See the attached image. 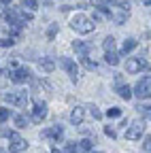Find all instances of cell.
<instances>
[{
	"instance_id": "cell-29",
	"label": "cell",
	"mask_w": 151,
	"mask_h": 153,
	"mask_svg": "<svg viewBox=\"0 0 151 153\" xmlns=\"http://www.w3.org/2000/svg\"><path fill=\"white\" fill-rule=\"evenodd\" d=\"M66 153H79V147L74 145V143H68L66 145Z\"/></svg>"
},
{
	"instance_id": "cell-35",
	"label": "cell",
	"mask_w": 151,
	"mask_h": 153,
	"mask_svg": "<svg viewBox=\"0 0 151 153\" xmlns=\"http://www.w3.org/2000/svg\"><path fill=\"white\" fill-rule=\"evenodd\" d=\"M0 153H7V151H0Z\"/></svg>"
},
{
	"instance_id": "cell-23",
	"label": "cell",
	"mask_w": 151,
	"mask_h": 153,
	"mask_svg": "<svg viewBox=\"0 0 151 153\" xmlns=\"http://www.w3.org/2000/svg\"><path fill=\"white\" fill-rule=\"evenodd\" d=\"M15 126L17 128H26L28 126V117H26V115H17V117H15Z\"/></svg>"
},
{
	"instance_id": "cell-6",
	"label": "cell",
	"mask_w": 151,
	"mask_h": 153,
	"mask_svg": "<svg viewBox=\"0 0 151 153\" xmlns=\"http://www.w3.org/2000/svg\"><path fill=\"white\" fill-rule=\"evenodd\" d=\"M143 134H145V123L134 121L132 126H128V130H126V138H128V140H138V138H143Z\"/></svg>"
},
{
	"instance_id": "cell-9",
	"label": "cell",
	"mask_w": 151,
	"mask_h": 153,
	"mask_svg": "<svg viewBox=\"0 0 151 153\" xmlns=\"http://www.w3.org/2000/svg\"><path fill=\"white\" fill-rule=\"evenodd\" d=\"M62 134H64V128H62V126H53V128H49V130H43L41 138H55V140H60Z\"/></svg>"
},
{
	"instance_id": "cell-7",
	"label": "cell",
	"mask_w": 151,
	"mask_h": 153,
	"mask_svg": "<svg viewBox=\"0 0 151 153\" xmlns=\"http://www.w3.org/2000/svg\"><path fill=\"white\" fill-rule=\"evenodd\" d=\"M9 76H11L13 83H26L30 76H32V72H30L28 68H13V70L9 72Z\"/></svg>"
},
{
	"instance_id": "cell-18",
	"label": "cell",
	"mask_w": 151,
	"mask_h": 153,
	"mask_svg": "<svg viewBox=\"0 0 151 153\" xmlns=\"http://www.w3.org/2000/svg\"><path fill=\"white\" fill-rule=\"evenodd\" d=\"M134 47H136V41H134V38H126V43H123V47H121V53H130Z\"/></svg>"
},
{
	"instance_id": "cell-13",
	"label": "cell",
	"mask_w": 151,
	"mask_h": 153,
	"mask_svg": "<svg viewBox=\"0 0 151 153\" xmlns=\"http://www.w3.org/2000/svg\"><path fill=\"white\" fill-rule=\"evenodd\" d=\"M128 17H130V11H119V13H111V19H113V22H115L117 26H121V24H126L128 22Z\"/></svg>"
},
{
	"instance_id": "cell-3",
	"label": "cell",
	"mask_w": 151,
	"mask_h": 153,
	"mask_svg": "<svg viewBox=\"0 0 151 153\" xmlns=\"http://www.w3.org/2000/svg\"><path fill=\"white\" fill-rule=\"evenodd\" d=\"M134 96H138L141 100H147L151 98V74H147L145 79H141L134 87Z\"/></svg>"
},
{
	"instance_id": "cell-15",
	"label": "cell",
	"mask_w": 151,
	"mask_h": 153,
	"mask_svg": "<svg viewBox=\"0 0 151 153\" xmlns=\"http://www.w3.org/2000/svg\"><path fill=\"white\" fill-rule=\"evenodd\" d=\"M115 91L121 96L123 100H130V98H132V87H130V85H117Z\"/></svg>"
},
{
	"instance_id": "cell-16",
	"label": "cell",
	"mask_w": 151,
	"mask_h": 153,
	"mask_svg": "<svg viewBox=\"0 0 151 153\" xmlns=\"http://www.w3.org/2000/svg\"><path fill=\"white\" fill-rule=\"evenodd\" d=\"M104 60H106V64H111V66H117V64H119V53L109 51V53H104Z\"/></svg>"
},
{
	"instance_id": "cell-1",
	"label": "cell",
	"mask_w": 151,
	"mask_h": 153,
	"mask_svg": "<svg viewBox=\"0 0 151 153\" xmlns=\"http://www.w3.org/2000/svg\"><path fill=\"white\" fill-rule=\"evenodd\" d=\"M70 28L79 34H89V32H94V22L87 15H74L70 19Z\"/></svg>"
},
{
	"instance_id": "cell-8",
	"label": "cell",
	"mask_w": 151,
	"mask_h": 153,
	"mask_svg": "<svg viewBox=\"0 0 151 153\" xmlns=\"http://www.w3.org/2000/svg\"><path fill=\"white\" fill-rule=\"evenodd\" d=\"M45 117H47V104L45 102H36L34 108H32V121L34 123H41Z\"/></svg>"
},
{
	"instance_id": "cell-25",
	"label": "cell",
	"mask_w": 151,
	"mask_h": 153,
	"mask_svg": "<svg viewBox=\"0 0 151 153\" xmlns=\"http://www.w3.org/2000/svg\"><path fill=\"white\" fill-rule=\"evenodd\" d=\"M106 115H109V117H121V108H117V106H111V108L106 111Z\"/></svg>"
},
{
	"instance_id": "cell-33",
	"label": "cell",
	"mask_w": 151,
	"mask_h": 153,
	"mask_svg": "<svg viewBox=\"0 0 151 153\" xmlns=\"http://www.w3.org/2000/svg\"><path fill=\"white\" fill-rule=\"evenodd\" d=\"M51 153H64V151H60L58 147H53V149H51Z\"/></svg>"
},
{
	"instance_id": "cell-34",
	"label": "cell",
	"mask_w": 151,
	"mask_h": 153,
	"mask_svg": "<svg viewBox=\"0 0 151 153\" xmlns=\"http://www.w3.org/2000/svg\"><path fill=\"white\" fill-rule=\"evenodd\" d=\"M0 2H2V4H7V7H9V4L13 2V0H0Z\"/></svg>"
},
{
	"instance_id": "cell-26",
	"label": "cell",
	"mask_w": 151,
	"mask_h": 153,
	"mask_svg": "<svg viewBox=\"0 0 151 153\" xmlns=\"http://www.w3.org/2000/svg\"><path fill=\"white\" fill-rule=\"evenodd\" d=\"M9 117H11V111H9V108H0V123L7 121Z\"/></svg>"
},
{
	"instance_id": "cell-31",
	"label": "cell",
	"mask_w": 151,
	"mask_h": 153,
	"mask_svg": "<svg viewBox=\"0 0 151 153\" xmlns=\"http://www.w3.org/2000/svg\"><path fill=\"white\" fill-rule=\"evenodd\" d=\"M0 136H11V130H7V128H0Z\"/></svg>"
},
{
	"instance_id": "cell-11",
	"label": "cell",
	"mask_w": 151,
	"mask_h": 153,
	"mask_svg": "<svg viewBox=\"0 0 151 153\" xmlns=\"http://www.w3.org/2000/svg\"><path fill=\"white\" fill-rule=\"evenodd\" d=\"M83 117H85V111H83V106H74V108H72V113H70V123H74V126H81Z\"/></svg>"
},
{
	"instance_id": "cell-12",
	"label": "cell",
	"mask_w": 151,
	"mask_h": 153,
	"mask_svg": "<svg viewBox=\"0 0 151 153\" xmlns=\"http://www.w3.org/2000/svg\"><path fill=\"white\" fill-rule=\"evenodd\" d=\"M72 49L77 51L81 57H87V53H89V49H91V47H89L87 43H83V41H72Z\"/></svg>"
},
{
	"instance_id": "cell-20",
	"label": "cell",
	"mask_w": 151,
	"mask_h": 153,
	"mask_svg": "<svg viewBox=\"0 0 151 153\" xmlns=\"http://www.w3.org/2000/svg\"><path fill=\"white\" fill-rule=\"evenodd\" d=\"M81 64H83L87 70H96V68H98V64H96V62H91L89 57H81Z\"/></svg>"
},
{
	"instance_id": "cell-28",
	"label": "cell",
	"mask_w": 151,
	"mask_h": 153,
	"mask_svg": "<svg viewBox=\"0 0 151 153\" xmlns=\"http://www.w3.org/2000/svg\"><path fill=\"white\" fill-rule=\"evenodd\" d=\"M143 149H145L147 153H151V136H145V140H143Z\"/></svg>"
},
{
	"instance_id": "cell-4",
	"label": "cell",
	"mask_w": 151,
	"mask_h": 153,
	"mask_svg": "<svg viewBox=\"0 0 151 153\" xmlns=\"http://www.w3.org/2000/svg\"><path fill=\"white\" fill-rule=\"evenodd\" d=\"M149 68H151L149 62H145L143 57H130V60L126 62V72H130V74H136V72L149 70Z\"/></svg>"
},
{
	"instance_id": "cell-30",
	"label": "cell",
	"mask_w": 151,
	"mask_h": 153,
	"mask_svg": "<svg viewBox=\"0 0 151 153\" xmlns=\"http://www.w3.org/2000/svg\"><path fill=\"white\" fill-rule=\"evenodd\" d=\"M13 38H0V47H13Z\"/></svg>"
},
{
	"instance_id": "cell-32",
	"label": "cell",
	"mask_w": 151,
	"mask_h": 153,
	"mask_svg": "<svg viewBox=\"0 0 151 153\" xmlns=\"http://www.w3.org/2000/svg\"><path fill=\"white\" fill-rule=\"evenodd\" d=\"M141 2H143L145 7H151V0H141Z\"/></svg>"
},
{
	"instance_id": "cell-24",
	"label": "cell",
	"mask_w": 151,
	"mask_h": 153,
	"mask_svg": "<svg viewBox=\"0 0 151 153\" xmlns=\"http://www.w3.org/2000/svg\"><path fill=\"white\" fill-rule=\"evenodd\" d=\"M87 108H89V113H91V117H94V119H102V113L98 111V106H94V104H89Z\"/></svg>"
},
{
	"instance_id": "cell-27",
	"label": "cell",
	"mask_w": 151,
	"mask_h": 153,
	"mask_svg": "<svg viewBox=\"0 0 151 153\" xmlns=\"http://www.w3.org/2000/svg\"><path fill=\"white\" fill-rule=\"evenodd\" d=\"M104 134H106V136H111V138H117L115 128H111V126H106V128H104Z\"/></svg>"
},
{
	"instance_id": "cell-17",
	"label": "cell",
	"mask_w": 151,
	"mask_h": 153,
	"mask_svg": "<svg viewBox=\"0 0 151 153\" xmlns=\"http://www.w3.org/2000/svg\"><path fill=\"white\" fill-rule=\"evenodd\" d=\"M102 47H104L106 53L109 51H115V36H106L104 41H102Z\"/></svg>"
},
{
	"instance_id": "cell-21",
	"label": "cell",
	"mask_w": 151,
	"mask_h": 153,
	"mask_svg": "<svg viewBox=\"0 0 151 153\" xmlns=\"http://www.w3.org/2000/svg\"><path fill=\"white\" fill-rule=\"evenodd\" d=\"M58 30H60V26H58V24H51V26H49V30H47V38H49V41H53V38H55Z\"/></svg>"
},
{
	"instance_id": "cell-2",
	"label": "cell",
	"mask_w": 151,
	"mask_h": 153,
	"mask_svg": "<svg viewBox=\"0 0 151 153\" xmlns=\"http://www.w3.org/2000/svg\"><path fill=\"white\" fill-rule=\"evenodd\" d=\"M2 100L9 102V104H15V106L24 108V106L28 104V94H26V91H7V94L2 96Z\"/></svg>"
},
{
	"instance_id": "cell-22",
	"label": "cell",
	"mask_w": 151,
	"mask_h": 153,
	"mask_svg": "<svg viewBox=\"0 0 151 153\" xmlns=\"http://www.w3.org/2000/svg\"><path fill=\"white\" fill-rule=\"evenodd\" d=\"M91 138H83L81 143H79V151H91Z\"/></svg>"
},
{
	"instance_id": "cell-19",
	"label": "cell",
	"mask_w": 151,
	"mask_h": 153,
	"mask_svg": "<svg viewBox=\"0 0 151 153\" xmlns=\"http://www.w3.org/2000/svg\"><path fill=\"white\" fill-rule=\"evenodd\" d=\"M22 7H26L28 11H36L39 9V2L36 0H22Z\"/></svg>"
},
{
	"instance_id": "cell-10",
	"label": "cell",
	"mask_w": 151,
	"mask_h": 153,
	"mask_svg": "<svg viewBox=\"0 0 151 153\" xmlns=\"http://www.w3.org/2000/svg\"><path fill=\"white\" fill-rule=\"evenodd\" d=\"M13 143L9 145V151L11 153H22V151H26L28 149V143L24 140V138H19V136H15V138H11Z\"/></svg>"
},
{
	"instance_id": "cell-14",
	"label": "cell",
	"mask_w": 151,
	"mask_h": 153,
	"mask_svg": "<svg viewBox=\"0 0 151 153\" xmlns=\"http://www.w3.org/2000/svg\"><path fill=\"white\" fill-rule=\"evenodd\" d=\"M39 68H41L43 72H47V74H49V72H53V70H55V62L51 60V57H43V60L39 62Z\"/></svg>"
},
{
	"instance_id": "cell-5",
	"label": "cell",
	"mask_w": 151,
	"mask_h": 153,
	"mask_svg": "<svg viewBox=\"0 0 151 153\" xmlns=\"http://www.w3.org/2000/svg\"><path fill=\"white\" fill-rule=\"evenodd\" d=\"M60 66L70 74V79L77 83V79H79V68H77V62L70 60V57H60Z\"/></svg>"
}]
</instances>
